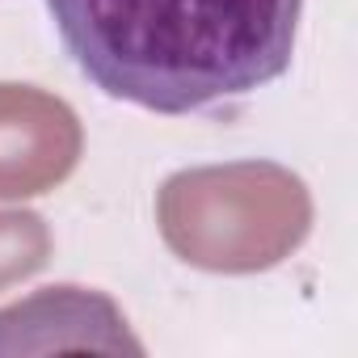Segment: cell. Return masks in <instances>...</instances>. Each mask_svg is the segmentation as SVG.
I'll return each mask as SVG.
<instances>
[{"instance_id":"cell-3","label":"cell","mask_w":358,"mask_h":358,"mask_svg":"<svg viewBox=\"0 0 358 358\" xmlns=\"http://www.w3.org/2000/svg\"><path fill=\"white\" fill-rule=\"evenodd\" d=\"M76 114L30 85H0V199L47 194L76 169Z\"/></svg>"},{"instance_id":"cell-4","label":"cell","mask_w":358,"mask_h":358,"mask_svg":"<svg viewBox=\"0 0 358 358\" xmlns=\"http://www.w3.org/2000/svg\"><path fill=\"white\" fill-rule=\"evenodd\" d=\"M51 236L38 215L26 211H0V287L34 274L47 262Z\"/></svg>"},{"instance_id":"cell-1","label":"cell","mask_w":358,"mask_h":358,"mask_svg":"<svg viewBox=\"0 0 358 358\" xmlns=\"http://www.w3.org/2000/svg\"><path fill=\"white\" fill-rule=\"evenodd\" d=\"M47 9L101 93L190 114L291 68L303 0H47Z\"/></svg>"},{"instance_id":"cell-2","label":"cell","mask_w":358,"mask_h":358,"mask_svg":"<svg viewBox=\"0 0 358 358\" xmlns=\"http://www.w3.org/2000/svg\"><path fill=\"white\" fill-rule=\"evenodd\" d=\"M312 207L303 186L274 164L182 173L160 190L169 245L207 270H257L295 249Z\"/></svg>"}]
</instances>
